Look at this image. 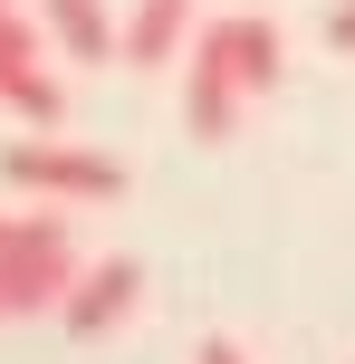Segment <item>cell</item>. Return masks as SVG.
<instances>
[{
	"label": "cell",
	"mask_w": 355,
	"mask_h": 364,
	"mask_svg": "<svg viewBox=\"0 0 355 364\" xmlns=\"http://www.w3.org/2000/svg\"><path fill=\"white\" fill-rule=\"evenodd\" d=\"M279 68H288L279 19H260V10L202 19V29H192V48H183V125L202 134V144H231V134H240V115H250V96L279 87Z\"/></svg>",
	"instance_id": "obj_1"
},
{
	"label": "cell",
	"mask_w": 355,
	"mask_h": 364,
	"mask_svg": "<svg viewBox=\"0 0 355 364\" xmlns=\"http://www.w3.org/2000/svg\"><path fill=\"white\" fill-rule=\"evenodd\" d=\"M77 288V250L58 211H10V240H0V316H48L68 307Z\"/></svg>",
	"instance_id": "obj_2"
},
{
	"label": "cell",
	"mask_w": 355,
	"mask_h": 364,
	"mask_svg": "<svg viewBox=\"0 0 355 364\" xmlns=\"http://www.w3.org/2000/svg\"><path fill=\"white\" fill-rule=\"evenodd\" d=\"M0 173H10L19 192H48V201H115L125 192V164L68 144V134H19V144L0 154Z\"/></svg>",
	"instance_id": "obj_3"
},
{
	"label": "cell",
	"mask_w": 355,
	"mask_h": 364,
	"mask_svg": "<svg viewBox=\"0 0 355 364\" xmlns=\"http://www.w3.org/2000/svg\"><path fill=\"white\" fill-rule=\"evenodd\" d=\"M0 106L38 134L68 125V87L48 77V29H38V10H10V0H0Z\"/></svg>",
	"instance_id": "obj_4"
},
{
	"label": "cell",
	"mask_w": 355,
	"mask_h": 364,
	"mask_svg": "<svg viewBox=\"0 0 355 364\" xmlns=\"http://www.w3.org/2000/svg\"><path fill=\"white\" fill-rule=\"evenodd\" d=\"M134 297H144V269H134V259H96V269H77L58 326H68V336H115L134 316Z\"/></svg>",
	"instance_id": "obj_5"
},
{
	"label": "cell",
	"mask_w": 355,
	"mask_h": 364,
	"mask_svg": "<svg viewBox=\"0 0 355 364\" xmlns=\"http://www.w3.org/2000/svg\"><path fill=\"white\" fill-rule=\"evenodd\" d=\"M192 29H202V0H134L115 48H125V68H173L192 48Z\"/></svg>",
	"instance_id": "obj_6"
},
{
	"label": "cell",
	"mask_w": 355,
	"mask_h": 364,
	"mask_svg": "<svg viewBox=\"0 0 355 364\" xmlns=\"http://www.w3.org/2000/svg\"><path fill=\"white\" fill-rule=\"evenodd\" d=\"M38 29H48V48L58 58H87V68H106L115 58V19H106V0H38Z\"/></svg>",
	"instance_id": "obj_7"
},
{
	"label": "cell",
	"mask_w": 355,
	"mask_h": 364,
	"mask_svg": "<svg viewBox=\"0 0 355 364\" xmlns=\"http://www.w3.org/2000/svg\"><path fill=\"white\" fill-rule=\"evenodd\" d=\"M327 38H337V48H355V0H337V10H327Z\"/></svg>",
	"instance_id": "obj_8"
},
{
	"label": "cell",
	"mask_w": 355,
	"mask_h": 364,
	"mask_svg": "<svg viewBox=\"0 0 355 364\" xmlns=\"http://www.w3.org/2000/svg\"><path fill=\"white\" fill-rule=\"evenodd\" d=\"M192 364H250V355L231 346V336H202V355H192Z\"/></svg>",
	"instance_id": "obj_9"
},
{
	"label": "cell",
	"mask_w": 355,
	"mask_h": 364,
	"mask_svg": "<svg viewBox=\"0 0 355 364\" xmlns=\"http://www.w3.org/2000/svg\"><path fill=\"white\" fill-rule=\"evenodd\" d=\"M0 240H10V211H0Z\"/></svg>",
	"instance_id": "obj_10"
}]
</instances>
